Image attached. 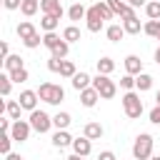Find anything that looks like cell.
<instances>
[{
    "mask_svg": "<svg viewBox=\"0 0 160 160\" xmlns=\"http://www.w3.org/2000/svg\"><path fill=\"white\" fill-rule=\"evenodd\" d=\"M20 110H22V105L18 100H5V115L10 120H20Z\"/></svg>",
    "mask_w": 160,
    "mask_h": 160,
    "instance_id": "44dd1931",
    "label": "cell"
},
{
    "mask_svg": "<svg viewBox=\"0 0 160 160\" xmlns=\"http://www.w3.org/2000/svg\"><path fill=\"white\" fill-rule=\"evenodd\" d=\"M12 142H15L12 135H10V132H2V135H0V152H2V155H10V152H12V150H10Z\"/></svg>",
    "mask_w": 160,
    "mask_h": 160,
    "instance_id": "4dcf8cb0",
    "label": "cell"
},
{
    "mask_svg": "<svg viewBox=\"0 0 160 160\" xmlns=\"http://www.w3.org/2000/svg\"><path fill=\"white\" fill-rule=\"evenodd\" d=\"M60 75H62V78H70V80H72V78L78 75V68H75V62H72V60H62Z\"/></svg>",
    "mask_w": 160,
    "mask_h": 160,
    "instance_id": "f546056e",
    "label": "cell"
},
{
    "mask_svg": "<svg viewBox=\"0 0 160 160\" xmlns=\"http://www.w3.org/2000/svg\"><path fill=\"white\" fill-rule=\"evenodd\" d=\"M155 105H160V90L155 92Z\"/></svg>",
    "mask_w": 160,
    "mask_h": 160,
    "instance_id": "c3c4849f",
    "label": "cell"
},
{
    "mask_svg": "<svg viewBox=\"0 0 160 160\" xmlns=\"http://www.w3.org/2000/svg\"><path fill=\"white\" fill-rule=\"evenodd\" d=\"M158 42H160V32H158Z\"/></svg>",
    "mask_w": 160,
    "mask_h": 160,
    "instance_id": "f907efd6",
    "label": "cell"
},
{
    "mask_svg": "<svg viewBox=\"0 0 160 160\" xmlns=\"http://www.w3.org/2000/svg\"><path fill=\"white\" fill-rule=\"evenodd\" d=\"M0 55H2V60H5V58H8V55H10V45H8V42H5V40H2V42H0Z\"/></svg>",
    "mask_w": 160,
    "mask_h": 160,
    "instance_id": "7bdbcfd3",
    "label": "cell"
},
{
    "mask_svg": "<svg viewBox=\"0 0 160 160\" xmlns=\"http://www.w3.org/2000/svg\"><path fill=\"white\" fill-rule=\"evenodd\" d=\"M40 12H42V15H55L58 20L65 15V10H62V2H60V0H40Z\"/></svg>",
    "mask_w": 160,
    "mask_h": 160,
    "instance_id": "9c48e42d",
    "label": "cell"
},
{
    "mask_svg": "<svg viewBox=\"0 0 160 160\" xmlns=\"http://www.w3.org/2000/svg\"><path fill=\"white\" fill-rule=\"evenodd\" d=\"M90 150H92V140H88L85 135L72 140V152H75V155H80V158H88V155H90Z\"/></svg>",
    "mask_w": 160,
    "mask_h": 160,
    "instance_id": "30bf717a",
    "label": "cell"
},
{
    "mask_svg": "<svg viewBox=\"0 0 160 160\" xmlns=\"http://www.w3.org/2000/svg\"><path fill=\"white\" fill-rule=\"evenodd\" d=\"M38 10H40V2H32V0H22V5H20V12L25 18H32Z\"/></svg>",
    "mask_w": 160,
    "mask_h": 160,
    "instance_id": "83f0119b",
    "label": "cell"
},
{
    "mask_svg": "<svg viewBox=\"0 0 160 160\" xmlns=\"http://www.w3.org/2000/svg\"><path fill=\"white\" fill-rule=\"evenodd\" d=\"M125 72L138 78V75L142 72V60H140L138 55H128V58H125Z\"/></svg>",
    "mask_w": 160,
    "mask_h": 160,
    "instance_id": "7c38bea8",
    "label": "cell"
},
{
    "mask_svg": "<svg viewBox=\"0 0 160 160\" xmlns=\"http://www.w3.org/2000/svg\"><path fill=\"white\" fill-rule=\"evenodd\" d=\"M100 100V92L90 85V88H85L82 92H80V102H82V108H95V102Z\"/></svg>",
    "mask_w": 160,
    "mask_h": 160,
    "instance_id": "8fae6325",
    "label": "cell"
},
{
    "mask_svg": "<svg viewBox=\"0 0 160 160\" xmlns=\"http://www.w3.org/2000/svg\"><path fill=\"white\" fill-rule=\"evenodd\" d=\"M22 45H25L28 50H35V48H40V45H42V35H40V32H35L32 38H28V40H22Z\"/></svg>",
    "mask_w": 160,
    "mask_h": 160,
    "instance_id": "8d00e7d4",
    "label": "cell"
},
{
    "mask_svg": "<svg viewBox=\"0 0 160 160\" xmlns=\"http://www.w3.org/2000/svg\"><path fill=\"white\" fill-rule=\"evenodd\" d=\"M10 88H12V80H10L8 72H2V75H0V95L8 98V95H10Z\"/></svg>",
    "mask_w": 160,
    "mask_h": 160,
    "instance_id": "e575fe53",
    "label": "cell"
},
{
    "mask_svg": "<svg viewBox=\"0 0 160 160\" xmlns=\"http://www.w3.org/2000/svg\"><path fill=\"white\" fill-rule=\"evenodd\" d=\"M2 5H5V10H20L22 0H2Z\"/></svg>",
    "mask_w": 160,
    "mask_h": 160,
    "instance_id": "60d3db41",
    "label": "cell"
},
{
    "mask_svg": "<svg viewBox=\"0 0 160 160\" xmlns=\"http://www.w3.org/2000/svg\"><path fill=\"white\" fill-rule=\"evenodd\" d=\"M58 25H60V20H58L55 15H42V20H40L42 32H55V30H58Z\"/></svg>",
    "mask_w": 160,
    "mask_h": 160,
    "instance_id": "603a6c76",
    "label": "cell"
},
{
    "mask_svg": "<svg viewBox=\"0 0 160 160\" xmlns=\"http://www.w3.org/2000/svg\"><path fill=\"white\" fill-rule=\"evenodd\" d=\"M105 35H108V40H110V42H120L128 32H125V28H122V25H118V22H115V25H108V28H105Z\"/></svg>",
    "mask_w": 160,
    "mask_h": 160,
    "instance_id": "2e32d148",
    "label": "cell"
},
{
    "mask_svg": "<svg viewBox=\"0 0 160 160\" xmlns=\"http://www.w3.org/2000/svg\"><path fill=\"white\" fill-rule=\"evenodd\" d=\"M120 88H122L125 92H130V90H135V75H128V72H125V75L120 78Z\"/></svg>",
    "mask_w": 160,
    "mask_h": 160,
    "instance_id": "74e56055",
    "label": "cell"
},
{
    "mask_svg": "<svg viewBox=\"0 0 160 160\" xmlns=\"http://www.w3.org/2000/svg\"><path fill=\"white\" fill-rule=\"evenodd\" d=\"M122 28H125L128 35H140V30H142V25H140L138 18H128V20H122Z\"/></svg>",
    "mask_w": 160,
    "mask_h": 160,
    "instance_id": "d4e9b609",
    "label": "cell"
},
{
    "mask_svg": "<svg viewBox=\"0 0 160 160\" xmlns=\"http://www.w3.org/2000/svg\"><path fill=\"white\" fill-rule=\"evenodd\" d=\"M38 90H22L20 92V98H18V102L22 105V110H28V112H32V110H38Z\"/></svg>",
    "mask_w": 160,
    "mask_h": 160,
    "instance_id": "ba28073f",
    "label": "cell"
},
{
    "mask_svg": "<svg viewBox=\"0 0 160 160\" xmlns=\"http://www.w3.org/2000/svg\"><path fill=\"white\" fill-rule=\"evenodd\" d=\"M65 160H82V158H80V155H75V152H72V155H70V158H65Z\"/></svg>",
    "mask_w": 160,
    "mask_h": 160,
    "instance_id": "7dc6e473",
    "label": "cell"
},
{
    "mask_svg": "<svg viewBox=\"0 0 160 160\" xmlns=\"http://www.w3.org/2000/svg\"><path fill=\"white\" fill-rule=\"evenodd\" d=\"M102 25H105L102 15L98 12V8H95V5H90V8H88V18H85V28H88L90 32H100V30H102Z\"/></svg>",
    "mask_w": 160,
    "mask_h": 160,
    "instance_id": "52a82bcc",
    "label": "cell"
},
{
    "mask_svg": "<svg viewBox=\"0 0 160 160\" xmlns=\"http://www.w3.org/2000/svg\"><path fill=\"white\" fill-rule=\"evenodd\" d=\"M5 160H25V158L18 155V152H10V155H5Z\"/></svg>",
    "mask_w": 160,
    "mask_h": 160,
    "instance_id": "f6af8a7d",
    "label": "cell"
},
{
    "mask_svg": "<svg viewBox=\"0 0 160 160\" xmlns=\"http://www.w3.org/2000/svg\"><path fill=\"white\" fill-rule=\"evenodd\" d=\"M70 82H72V88H75L78 92H82L85 88H90V85H92V78H90L88 72H82V70H80V72H78V75H75Z\"/></svg>",
    "mask_w": 160,
    "mask_h": 160,
    "instance_id": "e0dca14e",
    "label": "cell"
},
{
    "mask_svg": "<svg viewBox=\"0 0 160 160\" xmlns=\"http://www.w3.org/2000/svg\"><path fill=\"white\" fill-rule=\"evenodd\" d=\"M122 110H125V115L130 118V120H138L140 115H142V100H140V92H135V90H130V92H125L122 98Z\"/></svg>",
    "mask_w": 160,
    "mask_h": 160,
    "instance_id": "3957f363",
    "label": "cell"
},
{
    "mask_svg": "<svg viewBox=\"0 0 160 160\" xmlns=\"http://www.w3.org/2000/svg\"><path fill=\"white\" fill-rule=\"evenodd\" d=\"M148 2H150V0H128V5H130V8H145Z\"/></svg>",
    "mask_w": 160,
    "mask_h": 160,
    "instance_id": "ee69618b",
    "label": "cell"
},
{
    "mask_svg": "<svg viewBox=\"0 0 160 160\" xmlns=\"http://www.w3.org/2000/svg\"><path fill=\"white\" fill-rule=\"evenodd\" d=\"M62 40H65V42H78V40H80V28H78V25H68V28L62 30Z\"/></svg>",
    "mask_w": 160,
    "mask_h": 160,
    "instance_id": "4316f807",
    "label": "cell"
},
{
    "mask_svg": "<svg viewBox=\"0 0 160 160\" xmlns=\"http://www.w3.org/2000/svg\"><path fill=\"white\" fill-rule=\"evenodd\" d=\"M32 2H40V0H32Z\"/></svg>",
    "mask_w": 160,
    "mask_h": 160,
    "instance_id": "816d5d0a",
    "label": "cell"
},
{
    "mask_svg": "<svg viewBox=\"0 0 160 160\" xmlns=\"http://www.w3.org/2000/svg\"><path fill=\"white\" fill-rule=\"evenodd\" d=\"M142 32L158 40V32H160V20H148V22L142 25Z\"/></svg>",
    "mask_w": 160,
    "mask_h": 160,
    "instance_id": "1f68e13d",
    "label": "cell"
},
{
    "mask_svg": "<svg viewBox=\"0 0 160 160\" xmlns=\"http://www.w3.org/2000/svg\"><path fill=\"white\" fill-rule=\"evenodd\" d=\"M155 62L160 65V45H158V50H155Z\"/></svg>",
    "mask_w": 160,
    "mask_h": 160,
    "instance_id": "bcb514c9",
    "label": "cell"
},
{
    "mask_svg": "<svg viewBox=\"0 0 160 160\" xmlns=\"http://www.w3.org/2000/svg\"><path fill=\"white\" fill-rule=\"evenodd\" d=\"M148 118H150V122H152V125H160V105H155V108L148 112Z\"/></svg>",
    "mask_w": 160,
    "mask_h": 160,
    "instance_id": "ab89813d",
    "label": "cell"
},
{
    "mask_svg": "<svg viewBox=\"0 0 160 160\" xmlns=\"http://www.w3.org/2000/svg\"><path fill=\"white\" fill-rule=\"evenodd\" d=\"M60 40H62V35H58V32H45V35H42V45H45L48 50H52Z\"/></svg>",
    "mask_w": 160,
    "mask_h": 160,
    "instance_id": "d6a6232c",
    "label": "cell"
},
{
    "mask_svg": "<svg viewBox=\"0 0 160 160\" xmlns=\"http://www.w3.org/2000/svg\"><path fill=\"white\" fill-rule=\"evenodd\" d=\"M2 68H5V72H15V70H22L25 68V60L20 55H8L2 60Z\"/></svg>",
    "mask_w": 160,
    "mask_h": 160,
    "instance_id": "5bb4252c",
    "label": "cell"
},
{
    "mask_svg": "<svg viewBox=\"0 0 160 160\" xmlns=\"http://www.w3.org/2000/svg\"><path fill=\"white\" fill-rule=\"evenodd\" d=\"M92 88L100 92L102 100H110V98H115V92H118L115 80H110V75H100V72L92 78Z\"/></svg>",
    "mask_w": 160,
    "mask_h": 160,
    "instance_id": "277c9868",
    "label": "cell"
},
{
    "mask_svg": "<svg viewBox=\"0 0 160 160\" xmlns=\"http://www.w3.org/2000/svg\"><path fill=\"white\" fill-rule=\"evenodd\" d=\"M8 75H10V80H12V82H18V85H20V82H28V78H30L28 68H22V70H15V72H8Z\"/></svg>",
    "mask_w": 160,
    "mask_h": 160,
    "instance_id": "d590c367",
    "label": "cell"
},
{
    "mask_svg": "<svg viewBox=\"0 0 160 160\" xmlns=\"http://www.w3.org/2000/svg\"><path fill=\"white\" fill-rule=\"evenodd\" d=\"M72 140L75 138H70L68 130H55V135H52V145L55 148H68V145H72Z\"/></svg>",
    "mask_w": 160,
    "mask_h": 160,
    "instance_id": "ac0fdd59",
    "label": "cell"
},
{
    "mask_svg": "<svg viewBox=\"0 0 160 160\" xmlns=\"http://www.w3.org/2000/svg\"><path fill=\"white\" fill-rule=\"evenodd\" d=\"M150 160H160V155H152V158H150Z\"/></svg>",
    "mask_w": 160,
    "mask_h": 160,
    "instance_id": "681fc988",
    "label": "cell"
},
{
    "mask_svg": "<svg viewBox=\"0 0 160 160\" xmlns=\"http://www.w3.org/2000/svg\"><path fill=\"white\" fill-rule=\"evenodd\" d=\"M38 98L48 105H60L65 100V90H62V85H55V82H40Z\"/></svg>",
    "mask_w": 160,
    "mask_h": 160,
    "instance_id": "6da1fadb",
    "label": "cell"
},
{
    "mask_svg": "<svg viewBox=\"0 0 160 160\" xmlns=\"http://www.w3.org/2000/svg\"><path fill=\"white\" fill-rule=\"evenodd\" d=\"M158 2H160V0H158Z\"/></svg>",
    "mask_w": 160,
    "mask_h": 160,
    "instance_id": "f5cc1de1",
    "label": "cell"
},
{
    "mask_svg": "<svg viewBox=\"0 0 160 160\" xmlns=\"http://www.w3.org/2000/svg\"><path fill=\"white\" fill-rule=\"evenodd\" d=\"M150 88H152V75L140 72V75L135 78V90H138V92H145V90H150Z\"/></svg>",
    "mask_w": 160,
    "mask_h": 160,
    "instance_id": "ffe728a7",
    "label": "cell"
},
{
    "mask_svg": "<svg viewBox=\"0 0 160 160\" xmlns=\"http://www.w3.org/2000/svg\"><path fill=\"white\" fill-rule=\"evenodd\" d=\"M68 18H70L72 22L85 20V18H88V8H85V5H80V2H72V5L68 8Z\"/></svg>",
    "mask_w": 160,
    "mask_h": 160,
    "instance_id": "9a60e30c",
    "label": "cell"
},
{
    "mask_svg": "<svg viewBox=\"0 0 160 160\" xmlns=\"http://www.w3.org/2000/svg\"><path fill=\"white\" fill-rule=\"evenodd\" d=\"M30 132H32V125H30L28 120H12L10 135H12V140H15V142H25V140L30 138Z\"/></svg>",
    "mask_w": 160,
    "mask_h": 160,
    "instance_id": "8992f818",
    "label": "cell"
},
{
    "mask_svg": "<svg viewBox=\"0 0 160 160\" xmlns=\"http://www.w3.org/2000/svg\"><path fill=\"white\" fill-rule=\"evenodd\" d=\"M152 145H155V138L150 132H140L132 142V158L135 160H150L152 158Z\"/></svg>",
    "mask_w": 160,
    "mask_h": 160,
    "instance_id": "7a4b0ae2",
    "label": "cell"
},
{
    "mask_svg": "<svg viewBox=\"0 0 160 160\" xmlns=\"http://www.w3.org/2000/svg\"><path fill=\"white\" fill-rule=\"evenodd\" d=\"M35 32H38V28H35L30 20H22V22L18 25V38H20V40H28V38H32Z\"/></svg>",
    "mask_w": 160,
    "mask_h": 160,
    "instance_id": "d6986e66",
    "label": "cell"
},
{
    "mask_svg": "<svg viewBox=\"0 0 160 160\" xmlns=\"http://www.w3.org/2000/svg\"><path fill=\"white\" fill-rule=\"evenodd\" d=\"M102 132H105V130H102V125H100V122H95V120H92V122H85V128H82V135H85L88 140H100V138H102Z\"/></svg>",
    "mask_w": 160,
    "mask_h": 160,
    "instance_id": "4fadbf2b",
    "label": "cell"
},
{
    "mask_svg": "<svg viewBox=\"0 0 160 160\" xmlns=\"http://www.w3.org/2000/svg\"><path fill=\"white\" fill-rule=\"evenodd\" d=\"M60 68H62V60H58V58H48V70L50 72H60Z\"/></svg>",
    "mask_w": 160,
    "mask_h": 160,
    "instance_id": "f35d334b",
    "label": "cell"
},
{
    "mask_svg": "<svg viewBox=\"0 0 160 160\" xmlns=\"http://www.w3.org/2000/svg\"><path fill=\"white\" fill-rule=\"evenodd\" d=\"M145 15H148V20H160V2L158 0H150L145 5Z\"/></svg>",
    "mask_w": 160,
    "mask_h": 160,
    "instance_id": "f1b7e54d",
    "label": "cell"
},
{
    "mask_svg": "<svg viewBox=\"0 0 160 160\" xmlns=\"http://www.w3.org/2000/svg\"><path fill=\"white\" fill-rule=\"evenodd\" d=\"M68 52H70V42H65V40H60V42L50 50V55H52V58H58V60H65V58H68Z\"/></svg>",
    "mask_w": 160,
    "mask_h": 160,
    "instance_id": "484cf974",
    "label": "cell"
},
{
    "mask_svg": "<svg viewBox=\"0 0 160 160\" xmlns=\"http://www.w3.org/2000/svg\"><path fill=\"white\" fill-rule=\"evenodd\" d=\"M70 112H55L52 115V128L55 130H68V125H70Z\"/></svg>",
    "mask_w": 160,
    "mask_h": 160,
    "instance_id": "7402d4cb",
    "label": "cell"
},
{
    "mask_svg": "<svg viewBox=\"0 0 160 160\" xmlns=\"http://www.w3.org/2000/svg\"><path fill=\"white\" fill-rule=\"evenodd\" d=\"M28 122H30V125H32V130H35V132H40V135H42V132H48V130L52 128V118H50L45 110H32V112H30V118H28Z\"/></svg>",
    "mask_w": 160,
    "mask_h": 160,
    "instance_id": "5b68a950",
    "label": "cell"
},
{
    "mask_svg": "<svg viewBox=\"0 0 160 160\" xmlns=\"http://www.w3.org/2000/svg\"><path fill=\"white\" fill-rule=\"evenodd\" d=\"M95 65H98V72H100V75H110V72L115 70V60H112V58H108V55H105V58H100Z\"/></svg>",
    "mask_w": 160,
    "mask_h": 160,
    "instance_id": "cb8c5ba5",
    "label": "cell"
},
{
    "mask_svg": "<svg viewBox=\"0 0 160 160\" xmlns=\"http://www.w3.org/2000/svg\"><path fill=\"white\" fill-rule=\"evenodd\" d=\"M98 160H118V158H115V152H112V150H102V152L98 155Z\"/></svg>",
    "mask_w": 160,
    "mask_h": 160,
    "instance_id": "b9f144b4",
    "label": "cell"
},
{
    "mask_svg": "<svg viewBox=\"0 0 160 160\" xmlns=\"http://www.w3.org/2000/svg\"><path fill=\"white\" fill-rule=\"evenodd\" d=\"M95 8H98V12L102 15V20H112V18H115V12L110 10V5H108L105 0H100V2H95Z\"/></svg>",
    "mask_w": 160,
    "mask_h": 160,
    "instance_id": "836d02e7",
    "label": "cell"
}]
</instances>
